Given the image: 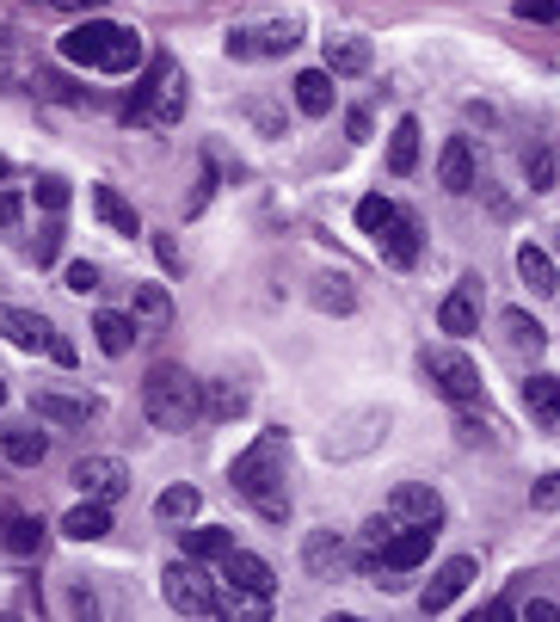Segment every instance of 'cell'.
<instances>
[{
    "instance_id": "6da1fadb",
    "label": "cell",
    "mask_w": 560,
    "mask_h": 622,
    "mask_svg": "<svg viewBox=\"0 0 560 622\" xmlns=\"http://www.w3.org/2000/svg\"><path fill=\"white\" fill-rule=\"evenodd\" d=\"M142 413L155 432H191L203 420V382L179 364H155L142 382Z\"/></svg>"
},
{
    "instance_id": "7a4b0ae2",
    "label": "cell",
    "mask_w": 560,
    "mask_h": 622,
    "mask_svg": "<svg viewBox=\"0 0 560 622\" xmlns=\"http://www.w3.org/2000/svg\"><path fill=\"white\" fill-rule=\"evenodd\" d=\"M278 456H283V432H259L234 456V475H228L234 493L253 499V512L271 518V524H283V512H290V499L278 493Z\"/></svg>"
},
{
    "instance_id": "3957f363",
    "label": "cell",
    "mask_w": 560,
    "mask_h": 622,
    "mask_svg": "<svg viewBox=\"0 0 560 622\" xmlns=\"http://www.w3.org/2000/svg\"><path fill=\"white\" fill-rule=\"evenodd\" d=\"M124 118L130 124H155V130H172L179 118H186V80H179L172 56H148V75L136 80Z\"/></svg>"
},
{
    "instance_id": "277c9868",
    "label": "cell",
    "mask_w": 560,
    "mask_h": 622,
    "mask_svg": "<svg viewBox=\"0 0 560 622\" xmlns=\"http://www.w3.org/2000/svg\"><path fill=\"white\" fill-rule=\"evenodd\" d=\"M425 376H432V389L444 395V401L468 407L474 395H481V370H474V358L468 352H456V345H425Z\"/></svg>"
},
{
    "instance_id": "5b68a950",
    "label": "cell",
    "mask_w": 560,
    "mask_h": 622,
    "mask_svg": "<svg viewBox=\"0 0 560 622\" xmlns=\"http://www.w3.org/2000/svg\"><path fill=\"white\" fill-rule=\"evenodd\" d=\"M160 591H167V604L179 610V617H222V598H216V586H210V574H203L198 560H172L167 574H160Z\"/></svg>"
},
{
    "instance_id": "8992f818",
    "label": "cell",
    "mask_w": 560,
    "mask_h": 622,
    "mask_svg": "<svg viewBox=\"0 0 560 622\" xmlns=\"http://www.w3.org/2000/svg\"><path fill=\"white\" fill-rule=\"evenodd\" d=\"M302 44V25L296 19H271V25H240V32H228V56L234 63H253V56H290V49Z\"/></svg>"
},
{
    "instance_id": "52a82bcc",
    "label": "cell",
    "mask_w": 560,
    "mask_h": 622,
    "mask_svg": "<svg viewBox=\"0 0 560 622\" xmlns=\"http://www.w3.org/2000/svg\"><path fill=\"white\" fill-rule=\"evenodd\" d=\"M432 536H437V524H401L389 543H376V567L382 574H413L432 555Z\"/></svg>"
},
{
    "instance_id": "ba28073f",
    "label": "cell",
    "mask_w": 560,
    "mask_h": 622,
    "mask_svg": "<svg viewBox=\"0 0 560 622\" xmlns=\"http://www.w3.org/2000/svg\"><path fill=\"white\" fill-rule=\"evenodd\" d=\"M117 32L124 25H111V19H87V25H75V32L63 37V63H80V68H105V56H111V44H117Z\"/></svg>"
},
{
    "instance_id": "9c48e42d",
    "label": "cell",
    "mask_w": 560,
    "mask_h": 622,
    "mask_svg": "<svg viewBox=\"0 0 560 622\" xmlns=\"http://www.w3.org/2000/svg\"><path fill=\"white\" fill-rule=\"evenodd\" d=\"M75 487L87 499H105V506H111V499L130 493V468L117 463V456H80V463H75Z\"/></svg>"
},
{
    "instance_id": "30bf717a",
    "label": "cell",
    "mask_w": 560,
    "mask_h": 622,
    "mask_svg": "<svg viewBox=\"0 0 560 622\" xmlns=\"http://www.w3.org/2000/svg\"><path fill=\"white\" fill-rule=\"evenodd\" d=\"M468 586H474V560H468V555L444 560V567L432 574V586H425V598H419V604H425V617H437V610H450V604L462 598Z\"/></svg>"
},
{
    "instance_id": "8fae6325",
    "label": "cell",
    "mask_w": 560,
    "mask_h": 622,
    "mask_svg": "<svg viewBox=\"0 0 560 622\" xmlns=\"http://www.w3.org/2000/svg\"><path fill=\"white\" fill-rule=\"evenodd\" d=\"M49 333H56V327H49L44 314L0 302V340H7V345H19V352H49Z\"/></svg>"
},
{
    "instance_id": "7c38bea8",
    "label": "cell",
    "mask_w": 560,
    "mask_h": 622,
    "mask_svg": "<svg viewBox=\"0 0 560 622\" xmlns=\"http://www.w3.org/2000/svg\"><path fill=\"white\" fill-rule=\"evenodd\" d=\"M437 179H444V191L468 198V191H474V179H481V167H474V142H468V136L444 142V155H437Z\"/></svg>"
},
{
    "instance_id": "4fadbf2b",
    "label": "cell",
    "mask_w": 560,
    "mask_h": 622,
    "mask_svg": "<svg viewBox=\"0 0 560 622\" xmlns=\"http://www.w3.org/2000/svg\"><path fill=\"white\" fill-rule=\"evenodd\" d=\"M222 579H228L234 591H253V598H271V591H278V574H271L259 555H247V548H228V555H222Z\"/></svg>"
},
{
    "instance_id": "5bb4252c",
    "label": "cell",
    "mask_w": 560,
    "mask_h": 622,
    "mask_svg": "<svg viewBox=\"0 0 560 622\" xmlns=\"http://www.w3.org/2000/svg\"><path fill=\"white\" fill-rule=\"evenodd\" d=\"M389 518H394V524H437V518H444V499H437L432 487L406 481V487H394V499H389Z\"/></svg>"
},
{
    "instance_id": "9a60e30c",
    "label": "cell",
    "mask_w": 560,
    "mask_h": 622,
    "mask_svg": "<svg viewBox=\"0 0 560 622\" xmlns=\"http://www.w3.org/2000/svg\"><path fill=\"white\" fill-rule=\"evenodd\" d=\"M376 247H382V259H389V265H401V271H406V265L419 259V222L406 216V210H394L389 229L376 234Z\"/></svg>"
},
{
    "instance_id": "2e32d148",
    "label": "cell",
    "mask_w": 560,
    "mask_h": 622,
    "mask_svg": "<svg viewBox=\"0 0 560 622\" xmlns=\"http://www.w3.org/2000/svg\"><path fill=\"white\" fill-rule=\"evenodd\" d=\"M130 321H136V333H167L172 327V296L160 290V284H136V296H130Z\"/></svg>"
},
{
    "instance_id": "e0dca14e",
    "label": "cell",
    "mask_w": 560,
    "mask_h": 622,
    "mask_svg": "<svg viewBox=\"0 0 560 622\" xmlns=\"http://www.w3.org/2000/svg\"><path fill=\"white\" fill-rule=\"evenodd\" d=\"M0 451H7V463L37 468V463L49 456V437L37 432V425H7V432H0Z\"/></svg>"
},
{
    "instance_id": "ac0fdd59",
    "label": "cell",
    "mask_w": 560,
    "mask_h": 622,
    "mask_svg": "<svg viewBox=\"0 0 560 622\" xmlns=\"http://www.w3.org/2000/svg\"><path fill=\"white\" fill-rule=\"evenodd\" d=\"M93 413H99V401H80V395H56V389L37 395V420H49V425H87Z\"/></svg>"
},
{
    "instance_id": "d6986e66",
    "label": "cell",
    "mask_w": 560,
    "mask_h": 622,
    "mask_svg": "<svg viewBox=\"0 0 560 622\" xmlns=\"http://www.w3.org/2000/svg\"><path fill=\"white\" fill-rule=\"evenodd\" d=\"M105 530H111V506H105V499H80L75 512L63 518V536H75V543H99Z\"/></svg>"
},
{
    "instance_id": "ffe728a7",
    "label": "cell",
    "mask_w": 560,
    "mask_h": 622,
    "mask_svg": "<svg viewBox=\"0 0 560 622\" xmlns=\"http://www.w3.org/2000/svg\"><path fill=\"white\" fill-rule=\"evenodd\" d=\"M93 340H99V352H105V358H124L142 333H136V321H130V314H111L105 309V314H93Z\"/></svg>"
},
{
    "instance_id": "44dd1931",
    "label": "cell",
    "mask_w": 560,
    "mask_h": 622,
    "mask_svg": "<svg viewBox=\"0 0 560 622\" xmlns=\"http://www.w3.org/2000/svg\"><path fill=\"white\" fill-rule=\"evenodd\" d=\"M0 548H7V555L13 560H32L37 548H44V524H37V518H7V524H0Z\"/></svg>"
},
{
    "instance_id": "7402d4cb",
    "label": "cell",
    "mask_w": 560,
    "mask_h": 622,
    "mask_svg": "<svg viewBox=\"0 0 560 622\" xmlns=\"http://www.w3.org/2000/svg\"><path fill=\"white\" fill-rule=\"evenodd\" d=\"M247 413V389L240 382H203V420H240Z\"/></svg>"
},
{
    "instance_id": "603a6c76",
    "label": "cell",
    "mask_w": 560,
    "mask_h": 622,
    "mask_svg": "<svg viewBox=\"0 0 560 622\" xmlns=\"http://www.w3.org/2000/svg\"><path fill=\"white\" fill-rule=\"evenodd\" d=\"M93 210L111 222L117 234H142V216H136V203L124 198L117 186H93Z\"/></svg>"
},
{
    "instance_id": "cb8c5ba5",
    "label": "cell",
    "mask_w": 560,
    "mask_h": 622,
    "mask_svg": "<svg viewBox=\"0 0 560 622\" xmlns=\"http://www.w3.org/2000/svg\"><path fill=\"white\" fill-rule=\"evenodd\" d=\"M524 401H529V413L542 425H560V376H548V370H536L524 382Z\"/></svg>"
},
{
    "instance_id": "d4e9b609",
    "label": "cell",
    "mask_w": 560,
    "mask_h": 622,
    "mask_svg": "<svg viewBox=\"0 0 560 622\" xmlns=\"http://www.w3.org/2000/svg\"><path fill=\"white\" fill-rule=\"evenodd\" d=\"M437 327H444V333H456V340L481 327V309H474V290H450V296H444V309H437Z\"/></svg>"
},
{
    "instance_id": "484cf974",
    "label": "cell",
    "mask_w": 560,
    "mask_h": 622,
    "mask_svg": "<svg viewBox=\"0 0 560 622\" xmlns=\"http://www.w3.org/2000/svg\"><path fill=\"white\" fill-rule=\"evenodd\" d=\"M370 68V37H327V75H363Z\"/></svg>"
},
{
    "instance_id": "4316f807",
    "label": "cell",
    "mask_w": 560,
    "mask_h": 622,
    "mask_svg": "<svg viewBox=\"0 0 560 622\" xmlns=\"http://www.w3.org/2000/svg\"><path fill=\"white\" fill-rule=\"evenodd\" d=\"M517 278H524L536 296H555L560 290V284H555V259H548L542 247H529V241L517 247Z\"/></svg>"
},
{
    "instance_id": "83f0119b",
    "label": "cell",
    "mask_w": 560,
    "mask_h": 622,
    "mask_svg": "<svg viewBox=\"0 0 560 622\" xmlns=\"http://www.w3.org/2000/svg\"><path fill=\"white\" fill-rule=\"evenodd\" d=\"M413 167H419V124H413V118H401V124H394V136H389V173H394V179H406Z\"/></svg>"
},
{
    "instance_id": "f1b7e54d",
    "label": "cell",
    "mask_w": 560,
    "mask_h": 622,
    "mask_svg": "<svg viewBox=\"0 0 560 622\" xmlns=\"http://www.w3.org/2000/svg\"><path fill=\"white\" fill-rule=\"evenodd\" d=\"M296 105L309 111V118H327V111H333V75H327V68L296 75Z\"/></svg>"
},
{
    "instance_id": "f546056e",
    "label": "cell",
    "mask_w": 560,
    "mask_h": 622,
    "mask_svg": "<svg viewBox=\"0 0 560 622\" xmlns=\"http://www.w3.org/2000/svg\"><path fill=\"white\" fill-rule=\"evenodd\" d=\"M228 548H234V530H216V524L186 530V555H191V560H222Z\"/></svg>"
},
{
    "instance_id": "4dcf8cb0",
    "label": "cell",
    "mask_w": 560,
    "mask_h": 622,
    "mask_svg": "<svg viewBox=\"0 0 560 622\" xmlns=\"http://www.w3.org/2000/svg\"><path fill=\"white\" fill-rule=\"evenodd\" d=\"M499 327H505V340H512L517 352H529V358H536V352H542V345H548L542 321H529L524 309H505V321H499Z\"/></svg>"
},
{
    "instance_id": "1f68e13d",
    "label": "cell",
    "mask_w": 560,
    "mask_h": 622,
    "mask_svg": "<svg viewBox=\"0 0 560 622\" xmlns=\"http://www.w3.org/2000/svg\"><path fill=\"white\" fill-rule=\"evenodd\" d=\"M19 80H25V44L13 25H0V87H19Z\"/></svg>"
},
{
    "instance_id": "d6a6232c",
    "label": "cell",
    "mask_w": 560,
    "mask_h": 622,
    "mask_svg": "<svg viewBox=\"0 0 560 622\" xmlns=\"http://www.w3.org/2000/svg\"><path fill=\"white\" fill-rule=\"evenodd\" d=\"M155 512L160 518H191L198 512V487H167V493L155 499Z\"/></svg>"
},
{
    "instance_id": "836d02e7",
    "label": "cell",
    "mask_w": 560,
    "mask_h": 622,
    "mask_svg": "<svg viewBox=\"0 0 560 622\" xmlns=\"http://www.w3.org/2000/svg\"><path fill=\"white\" fill-rule=\"evenodd\" d=\"M524 179H529V191H548V186H555V155H548V148H529V155H524Z\"/></svg>"
},
{
    "instance_id": "e575fe53",
    "label": "cell",
    "mask_w": 560,
    "mask_h": 622,
    "mask_svg": "<svg viewBox=\"0 0 560 622\" xmlns=\"http://www.w3.org/2000/svg\"><path fill=\"white\" fill-rule=\"evenodd\" d=\"M389 216H394L389 198H363V203H358V229H363V234H382V229H389Z\"/></svg>"
},
{
    "instance_id": "d590c367",
    "label": "cell",
    "mask_w": 560,
    "mask_h": 622,
    "mask_svg": "<svg viewBox=\"0 0 560 622\" xmlns=\"http://www.w3.org/2000/svg\"><path fill=\"white\" fill-rule=\"evenodd\" d=\"M512 13L529 19V25H560V0H517Z\"/></svg>"
},
{
    "instance_id": "8d00e7d4",
    "label": "cell",
    "mask_w": 560,
    "mask_h": 622,
    "mask_svg": "<svg viewBox=\"0 0 560 622\" xmlns=\"http://www.w3.org/2000/svg\"><path fill=\"white\" fill-rule=\"evenodd\" d=\"M56 253H63V222L37 229V241H32V259H37V265H56Z\"/></svg>"
},
{
    "instance_id": "74e56055",
    "label": "cell",
    "mask_w": 560,
    "mask_h": 622,
    "mask_svg": "<svg viewBox=\"0 0 560 622\" xmlns=\"http://www.w3.org/2000/svg\"><path fill=\"white\" fill-rule=\"evenodd\" d=\"M529 506H536V512H555V506H560V468H555V475H542V481L529 487Z\"/></svg>"
},
{
    "instance_id": "f35d334b",
    "label": "cell",
    "mask_w": 560,
    "mask_h": 622,
    "mask_svg": "<svg viewBox=\"0 0 560 622\" xmlns=\"http://www.w3.org/2000/svg\"><path fill=\"white\" fill-rule=\"evenodd\" d=\"M339 560H345V548L333 543V536H314V543H309V567H321V574H327V567H339Z\"/></svg>"
},
{
    "instance_id": "ab89813d",
    "label": "cell",
    "mask_w": 560,
    "mask_h": 622,
    "mask_svg": "<svg viewBox=\"0 0 560 622\" xmlns=\"http://www.w3.org/2000/svg\"><path fill=\"white\" fill-rule=\"evenodd\" d=\"M68 290H75V296H93L99 290V265L75 259V265H68Z\"/></svg>"
},
{
    "instance_id": "60d3db41",
    "label": "cell",
    "mask_w": 560,
    "mask_h": 622,
    "mask_svg": "<svg viewBox=\"0 0 560 622\" xmlns=\"http://www.w3.org/2000/svg\"><path fill=\"white\" fill-rule=\"evenodd\" d=\"M37 203H44V210H63V203H68V179H56V173L37 179Z\"/></svg>"
},
{
    "instance_id": "b9f144b4",
    "label": "cell",
    "mask_w": 560,
    "mask_h": 622,
    "mask_svg": "<svg viewBox=\"0 0 560 622\" xmlns=\"http://www.w3.org/2000/svg\"><path fill=\"white\" fill-rule=\"evenodd\" d=\"M524 622H560V604H548V598H529V604H524Z\"/></svg>"
},
{
    "instance_id": "7bdbcfd3",
    "label": "cell",
    "mask_w": 560,
    "mask_h": 622,
    "mask_svg": "<svg viewBox=\"0 0 560 622\" xmlns=\"http://www.w3.org/2000/svg\"><path fill=\"white\" fill-rule=\"evenodd\" d=\"M155 253H160V265H167V271H179V265H186V259H179V247H172V234H155Z\"/></svg>"
},
{
    "instance_id": "ee69618b",
    "label": "cell",
    "mask_w": 560,
    "mask_h": 622,
    "mask_svg": "<svg viewBox=\"0 0 560 622\" xmlns=\"http://www.w3.org/2000/svg\"><path fill=\"white\" fill-rule=\"evenodd\" d=\"M0 229H19V191H0Z\"/></svg>"
},
{
    "instance_id": "f6af8a7d",
    "label": "cell",
    "mask_w": 560,
    "mask_h": 622,
    "mask_svg": "<svg viewBox=\"0 0 560 622\" xmlns=\"http://www.w3.org/2000/svg\"><path fill=\"white\" fill-rule=\"evenodd\" d=\"M25 7H49V13H87L93 0H25Z\"/></svg>"
},
{
    "instance_id": "bcb514c9",
    "label": "cell",
    "mask_w": 560,
    "mask_h": 622,
    "mask_svg": "<svg viewBox=\"0 0 560 622\" xmlns=\"http://www.w3.org/2000/svg\"><path fill=\"white\" fill-rule=\"evenodd\" d=\"M345 130H351V142H370V111H351V118H345Z\"/></svg>"
},
{
    "instance_id": "7dc6e473",
    "label": "cell",
    "mask_w": 560,
    "mask_h": 622,
    "mask_svg": "<svg viewBox=\"0 0 560 622\" xmlns=\"http://www.w3.org/2000/svg\"><path fill=\"white\" fill-rule=\"evenodd\" d=\"M49 358H56V364H75V345H68V340H56V333H49Z\"/></svg>"
},
{
    "instance_id": "c3c4849f",
    "label": "cell",
    "mask_w": 560,
    "mask_h": 622,
    "mask_svg": "<svg viewBox=\"0 0 560 622\" xmlns=\"http://www.w3.org/2000/svg\"><path fill=\"white\" fill-rule=\"evenodd\" d=\"M7 173H13V167H7V155H0V179H7Z\"/></svg>"
},
{
    "instance_id": "681fc988",
    "label": "cell",
    "mask_w": 560,
    "mask_h": 622,
    "mask_svg": "<svg viewBox=\"0 0 560 622\" xmlns=\"http://www.w3.org/2000/svg\"><path fill=\"white\" fill-rule=\"evenodd\" d=\"M555 253H560V229H555Z\"/></svg>"
},
{
    "instance_id": "f907efd6",
    "label": "cell",
    "mask_w": 560,
    "mask_h": 622,
    "mask_svg": "<svg viewBox=\"0 0 560 622\" xmlns=\"http://www.w3.org/2000/svg\"><path fill=\"white\" fill-rule=\"evenodd\" d=\"M0 401H7V382H0Z\"/></svg>"
}]
</instances>
